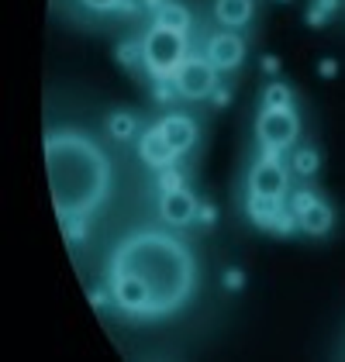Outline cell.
<instances>
[{"label":"cell","instance_id":"10","mask_svg":"<svg viewBox=\"0 0 345 362\" xmlns=\"http://www.w3.org/2000/svg\"><path fill=\"white\" fill-rule=\"evenodd\" d=\"M139 156H142V163L148 169H156V173H163V169H170L180 156L172 152L170 139L163 135V128L159 124H152L148 132H145L142 139H139Z\"/></svg>","mask_w":345,"mask_h":362},{"label":"cell","instance_id":"14","mask_svg":"<svg viewBox=\"0 0 345 362\" xmlns=\"http://www.w3.org/2000/svg\"><path fill=\"white\" fill-rule=\"evenodd\" d=\"M332 224H335V214H332V207H328L324 200H315V204L300 214V231H304V235H311V238L328 235V231H332Z\"/></svg>","mask_w":345,"mask_h":362},{"label":"cell","instance_id":"26","mask_svg":"<svg viewBox=\"0 0 345 362\" xmlns=\"http://www.w3.org/2000/svg\"><path fill=\"white\" fill-rule=\"evenodd\" d=\"M317 76H321V80H335V76H339V59H332V56L321 59V62H317Z\"/></svg>","mask_w":345,"mask_h":362},{"label":"cell","instance_id":"24","mask_svg":"<svg viewBox=\"0 0 345 362\" xmlns=\"http://www.w3.org/2000/svg\"><path fill=\"white\" fill-rule=\"evenodd\" d=\"M176 187H187V183H183V176L176 173V166L163 169V173H159V194H166V190H176Z\"/></svg>","mask_w":345,"mask_h":362},{"label":"cell","instance_id":"25","mask_svg":"<svg viewBox=\"0 0 345 362\" xmlns=\"http://www.w3.org/2000/svg\"><path fill=\"white\" fill-rule=\"evenodd\" d=\"M214 221H218V207H214L211 200H201V204H197V224L211 228Z\"/></svg>","mask_w":345,"mask_h":362},{"label":"cell","instance_id":"2","mask_svg":"<svg viewBox=\"0 0 345 362\" xmlns=\"http://www.w3.org/2000/svg\"><path fill=\"white\" fill-rule=\"evenodd\" d=\"M107 269H124L145 279L152 293V317H166L190 300L197 286V259L180 238L166 231H135L111 252Z\"/></svg>","mask_w":345,"mask_h":362},{"label":"cell","instance_id":"5","mask_svg":"<svg viewBox=\"0 0 345 362\" xmlns=\"http://www.w3.org/2000/svg\"><path fill=\"white\" fill-rule=\"evenodd\" d=\"M172 83L180 90V97H187V100H207L221 86V80H218V69L211 59L190 52L183 59V66L172 73Z\"/></svg>","mask_w":345,"mask_h":362},{"label":"cell","instance_id":"16","mask_svg":"<svg viewBox=\"0 0 345 362\" xmlns=\"http://www.w3.org/2000/svg\"><path fill=\"white\" fill-rule=\"evenodd\" d=\"M135 128H139V121H135V114L131 111H115L107 117V135L115 141H128L135 135Z\"/></svg>","mask_w":345,"mask_h":362},{"label":"cell","instance_id":"33","mask_svg":"<svg viewBox=\"0 0 345 362\" xmlns=\"http://www.w3.org/2000/svg\"><path fill=\"white\" fill-rule=\"evenodd\" d=\"M117 11H121V14H139V11H142V4H139V0H121V7H117Z\"/></svg>","mask_w":345,"mask_h":362},{"label":"cell","instance_id":"20","mask_svg":"<svg viewBox=\"0 0 345 362\" xmlns=\"http://www.w3.org/2000/svg\"><path fill=\"white\" fill-rule=\"evenodd\" d=\"M297 228H300V218H297L290 207H283V211H280V218L273 221V228H269V231H273V235H280V238H290Z\"/></svg>","mask_w":345,"mask_h":362},{"label":"cell","instance_id":"6","mask_svg":"<svg viewBox=\"0 0 345 362\" xmlns=\"http://www.w3.org/2000/svg\"><path fill=\"white\" fill-rule=\"evenodd\" d=\"M107 283H111L115 304L124 314H131V317H152V293H148L142 276L124 273V269H107Z\"/></svg>","mask_w":345,"mask_h":362},{"label":"cell","instance_id":"27","mask_svg":"<svg viewBox=\"0 0 345 362\" xmlns=\"http://www.w3.org/2000/svg\"><path fill=\"white\" fill-rule=\"evenodd\" d=\"M304 21H308L311 28H324V21H328V14H324V11H317L315 4H311V7H308V14H304Z\"/></svg>","mask_w":345,"mask_h":362},{"label":"cell","instance_id":"18","mask_svg":"<svg viewBox=\"0 0 345 362\" xmlns=\"http://www.w3.org/2000/svg\"><path fill=\"white\" fill-rule=\"evenodd\" d=\"M262 107H293V93L287 83H269L262 90Z\"/></svg>","mask_w":345,"mask_h":362},{"label":"cell","instance_id":"21","mask_svg":"<svg viewBox=\"0 0 345 362\" xmlns=\"http://www.w3.org/2000/svg\"><path fill=\"white\" fill-rule=\"evenodd\" d=\"M317 200V194L315 190H308V187H300V190H293V194H290V211H293V214H297V218H300V214H304V211H308V207H311V204H315Z\"/></svg>","mask_w":345,"mask_h":362},{"label":"cell","instance_id":"32","mask_svg":"<svg viewBox=\"0 0 345 362\" xmlns=\"http://www.w3.org/2000/svg\"><path fill=\"white\" fill-rule=\"evenodd\" d=\"M315 7H317V11H324V14L332 18V14L342 7V0H315Z\"/></svg>","mask_w":345,"mask_h":362},{"label":"cell","instance_id":"17","mask_svg":"<svg viewBox=\"0 0 345 362\" xmlns=\"http://www.w3.org/2000/svg\"><path fill=\"white\" fill-rule=\"evenodd\" d=\"M290 166H293V173L297 176H315L317 166H321V156H317V148H297L293 152V159H290Z\"/></svg>","mask_w":345,"mask_h":362},{"label":"cell","instance_id":"9","mask_svg":"<svg viewBox=\"0 0 345 362\" xmlns=\"http://www.w3.org/2000/svg\"><path fill=\"white\" fill-rule=\"evenodd\" d=\"M197 204H201L197 194H190L187 187H176V190H166L159 197V214L172 228H187V224L197 221Z\"/></svg>","mask_w":345,"mask_h":362},{"label":"cell","instance_id":"1","mask_svg":"<svg viewBox=\"0 0 345 362\" xmlns=\"http://www.w3.org/2000/svg\"><path fill=\"white\" fill-rule=\"evenodd\" d=\"M45 173L59 221H90L111 194V159L76 128L45 135Z\"/></svg>","mask_w":345,"mask_h":362},{"label":"cell","instance_id":"29","mask_svg":"<svg viewBox=\"0 0 345 362\" xmlns=\"http://www.w3.org/2000/svg\"><path fill=\"white\" fill-rule=\"evenodd\" d=\"M80 4L90 11H117L121 7V0H80Z\"/></svg>","mask_w":345,"mask_h":362},{"label":"cell","instance_id":"13","mask_svg":"<svg viewBox=\"0 0 345 362\" xmlns=\"http://www.w3.org/2000/svg\"><path fill=\"white\" fill-rule=\"evenodd\" d=\"M252 11H256L252 0H214V18H218V25H225V28L249 25V21H252Z\"/></svg>","mask_w":345,"mask_h":362},{"label":"cell","instance_id":"3","mask_svg":"<svg viewBox=\"0 0 345 362\" xmlns=\"http://www.w3.org/2000/svg\"><path fill=\"white\" fill-rule=\"evenodd\" d=\"M190 56V38L187 31L166 28V25H152L142 38V66L148 69L152 80H172V73L183 66V59Z\"/></svg>","mask_w":345,"mask_h":362},{"label":"cell","instance_id":"31","mask_svg":"<svg viewBox=\"0 0 345 362\" xmlns=\"http://www.w3.org/2000/svg\"><path fill=\"white\" fill-rule=\"evenodd\" d=\"M259 66H262V73H266V76H276V73H280V59L276 56H262Z\"/></svg>","mask_w":345,"mask_h":362},{"label":"cell","instance_id":"35","mask_svg":"<svg viewBox=\"0 0 345 362\" xmlns=\"http://www.w3.org/2000/svg\"><path fill=\"white\" fill-rule=\"evenodd\" d=\"M280 4H290V0H280Z\"/></svg>","mask_w":345,"mask_h":362},{"label":"cell","instance_id":"11","mask_svg":"<svg viewBox=\"0 0 345 362\" xmlns=\"http://www.w3.org/2000/svg\"><path fill=\"white\" fill-rule=\"evenodd\" d=\"M159 128H163V135L170 139L176 156H187V152L197 145V121L187 117V114H166V117L159 121Z\"/></svg>","mask_w":345,"mask_h":362},{"label":"cell","instance_id":"15","mask_svg":"<svg viewBox=\"0 0 345 362\" xmlns=\"http://www.w3.org/2000/svg\"><path fill=\"white\" fill-rule=\"evenodd\" d=\"M156 25H166V28H176V31H187L190 35V11L176 0H166L159 11H156Z\"/></svg>","mask_w":345,"mask_h":362},{"label":"cell","instance_id":"30","mask_svg":"<svg viewBox=\"0 0 345 362\" xmlns=\"http://www.w3.org/2000/svg\"><path fill=\"white\" fill-rule=\"evenodd\" d=\"M211 100H214V107H228V104H231V90L221 83L214 93H211Z\"/></svg>","mask_w":345,"mask_h":362},{"label":"cell","instance_id":"34","mask_svg":"<svg viewBox=\"0 0 345 362\" xmlns=\"http://www.w3.org/2000/svg\"><path fill=\"white\" fill-rule=\"evenodd\" d=\"M166 0H142V7H148V11H159Z\"/></svg>","mask_w":345,"mask_h":362},{"label":"cell","instance_id":"7","mask_svg":"<svg viewBox=\"0 0 345 362\" xmlns=\"http://www.w3.org/2000/svg\"><path fill=\"white\" fill-rule=\"evenodd\" d=\"M290 173L280 159V152H262L259 163L249 173V194L262 197H290Z\"/></svg>","mask_w":345,"mask_h":362},{"label":"cell","instance_id":"28","mask_svg":"<svg viewBox=\"0 0 345 362\" xmlns=\"http://www.w3.org/2000/svg\"><path fill=\"white\" fill-rule=\"evenodd\" d=\"M111 300H115V297H111V290H93V293H90V304L97 307V310L111 307Z\"/></svg>","mask_w":345,"mask_h":362},{"label":"cell","instance_id":"19","mask_svg":"<svg viewBox=\"0 0 345 362\" xmlns=\"http://www.w3.org/2000/svg\"><path fill=\"white\" fill-rule=\"evenodd\" d=\"M115 56H117V66H124V69H135L139 62H142V42H117V49H115Z\"/></svg>","mask_w":345,"mask_h":362},{"label":"cell","instance_id":"8","mask_svg":"<svg viewBox=\"0 0 345 362\" xmlns=\"http://www.w3.org/2000/svg\"><path fill=\"white\" fill-rule=\"evenodd\" d=\"M204 56L214 62L218 73H235V69L245 62V42H242L235 31H218V35H211Z\"/></svg>","mask_w":345,"mask_h":362},{"label":"cell","instance_id":"12","mask_svg":"<svg viewBox=\"0 0 345 362\" xmlns=\"http://www.w3.org/2000/svg\"><path fill=\"white\" fill-rule=\"evenodd\" d=\"M283 207H287V197H262V194L245 197V214H249L252 224H259V228H273V221L280 218Z\"/></svg>","mask_w":345,"mask_h":362},{"label":"cell","instance_id":"22","mask_svg":"<svg viewBox=\"0 0 345 362\" xmlns=\"http://www.w3.org/2000/svg\"><path fill=\"white\" fill-rule=\"evenodd\" d=\"M152 97H156L159 104H172V100L180 97V90H176V83H172V80H156V86H152Z\"/></svg>","mask_w":345,"mask_h":362},{"label":"cell","instance_id":"23","mask_svg":"<svg viewBox=\"0 0 345 362\" xmlns=\"http://www.w3.org/2000/svg\"><path fill=\"white\" fill-rule=\"evenodd\" d=\"M221 286H225V290H231V293L245 290V273H242L238 266H231V269H225V273H221Z\"/></svg>","mask_w":345,"mask_h":362},{"label":"cell","instance_id":"4","mask_svg":"<svg viewBox=\"0 0 345 362\" xmlns=\"http://www.w3.org/2000/svg\"><path fill=\"white\" fill-rule=\"evenodd\" d=\"M300 135V117L293 107H262L256 117V139L262 152H283Z\"/></svg>","mask_w":345,"mask_h":362}]
</instances>
